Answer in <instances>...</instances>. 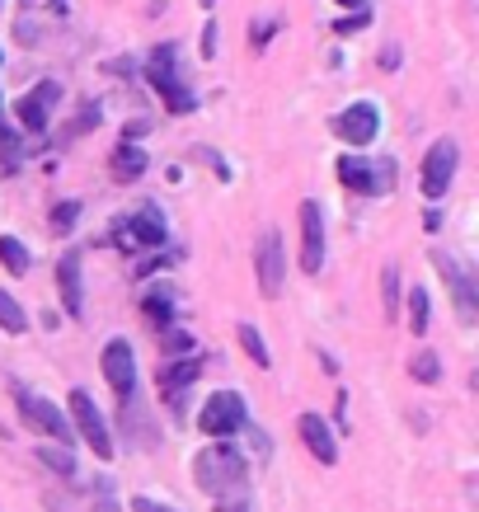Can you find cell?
<instances>
[{
  "mask_svg": "<svg viewBox=\"0 0 479 512\" xmlns=\"http://www.w3.org/2000/svg\"><path fill=\"white\" fill-rule=\"evenodd\" d=\"M245 475H249V461L235 447L212 442V447H202L198 456H193V480H198L212 498H240Z\"/></svg>",
  "mask_w": 479,
  "mask_h": 512,
  "instance_id": "obj_1",
  "label": "cell"
},
{
  "mask_svg": "<svg viewBox=\"0 0 479 512\" xmlns=\"http://www.w3.org/2000/svg\"><path fill=\"white\" fill-rule=\"evenodd\" d=\"M174 62H179V47H174V43H160L151 57H146V80H151L155 90L165 94L170 113H188L193 104H198V99L184 90V80H179V66H174Z\"/></svg>",
  "mask_w": 479,
  "mask_h": 512,
  "instance_id": "obj_2",
  "label": "cell"
},
{
  "mask_svg": "<svg viewBox=\"0 0 479 512\" xmlns=\"http://www.w3.org/2000/svg\"><path fill=\"white\" fill-rule=\"evenodd\" d=\"M15 404H19V414H24V423H29L33 433H43V437H52V442L71 447V433H76V428L66 423V414L52 400H43V395H29V390H15Z\"/></svg>",
  "mask_w": 479,
  "mask_h": 512,
  "instance_id": "obj_3",
  "label": "cell"
},
{
  "mask_svg": "<svg viewBox=\"0 0 479 512\" xmlns=\"http://www.w3.org/2000/svg\"><path fill=\"white\" fill-rule=\"evenodd\" d=\"M207 437H231L240 428H249V414H245V400L235 390H217L212 400L202 404V423H198Z\"/></svg>",
  "mask_w": 479,
  "mask_h": 512,
  "instance_id": "obj_4",
  "label": "cell"
},
{
  "mask_svg": "<svg viewBox=\"0 0 479 512\" xmlns=\"http://www.w3.org/2000/svg\"><path fill=\"white\" fill-rule=\"evenodd\" d=\"M71 414H76V423H71V428L90 442V451L99 456V461H109V456H113V433H109L104 414L94 409V400L85 395V390H71Z\"/></svg>",
  "mask_w": 479,
  "mask_h": 512,
  "instance_id": "obj_5",
  "label": "cell"
},
{
  "mask_svg": "<svg viewBox=\"0 0 479 512\" xmlns=\"http://www.w3.org/2000/svg\"><path fill=\"white\" fill-rule=\"evenodd\" d=\"M456 160H461V151H456V141L442 137L428 146V160H423V198H447L451 179H456Z\"/></svg>",
  "mask_w": 479,
  "mask_h": 512,
  "instance_id": "obj_6",
  "label": "cell"
},
{
  "mask_svg": "<svg viewBox=\"0 0 479 512\" xmlns=\"http://www.w3.org/2000/svg\"><path fill=\"white\" fill-rule=\"evenodd\" d=\"M254 273H259L263 296H282V282H287V254H282V235L263 231L259 245H254Z\"/></svg>",
  "mask_w": 479,
  "mask_h": 512,
  "instance_id": "obj_7",
  "label": "cell"
},
{
  "mask_svg": "<svg viewBox=\"0 0 479 512\" xmlns=\"http://www.w3.org/2000/svg\"><path fill=\"white\" fill-rule=\"evenodd\" d=\"M104 381L113 386V395L118 400H132V390H137V357H132V343L127 339H109L104 343Z\"/></svg>",
  "mask_w": 479,
  "mask_h": 512,
  "instance_id": "obj_8",
  "label": "cell"
},
{
  "mask_svg": "<svg viewBox=\"0 0 479 512\" xmlns=\"http://www.w3.org/2000/svg\"><path fill=\"white\" fill-rule=\"evenodd\" d=\"M381 132V109L376 104H353V109H343L339 118H334V137L348 141V146H367L371 137Z\"/></svg>",
  "mask_w": 479,
  "mask_h": 512,
  "instance_id": "obj_9",
  "label": "cell"
},
{
  "mask_svg": "<svg viewBox=\"0 0 479 512\" xmlns=\"http://www.w3.org/2000/svg\"><path fill=\"white\" fill-rule=\"evenodd\" d=\"M325 268V221L315 202H301V273Z\"/></svg>",
  "mask_w": 479,
  "mask_h": 512,
  "instance_id": "obj_10",
  "label": "cell"
},
{
  "mask_svg": "<svg viewBox=\"0 0 479 512\" xmlns=\"http://www.w3.org/2000/svg\"><path fill=\"white\" fill-rule=\"evenodd\" d=\"M57 99H62V85H57V80L33 85V90L19 99V127H24V132H33V137H38V132H47V113H52V104H57Z\"/></svg>",
  "mask_w": 479,
  "mask_h": 512,
  "instance_id": "obj_11",
  "label": "cell"
},
{
  "mask_svg": "<svg viewBox=\"0 0 479 512\" xmlns=\"http://www.w3.org/2000/svg\"><path fill=\"white\" fill-rule=\"evenodd\" d=\"M433 264L442 268V278L451 282V292H456V311H461V320H465V325H475L479 301H475V287H470V273H465V268L456 264L451 254H442V249H437V254H433Z\"/></svg>",
  "mask_w": 479,
  "mask_h": 512,
  "instance_id": "obj_12",
  "label": "cell"
},
{
  "mask_svg": "<svg viewBox=\"0 0 479 512\" xmlns=\"http://www.w3.org/2000/svg\"><path fill=\"white\" fill-rule=\"evenodd\" d=\"M296 428H301V442L310 447V456H315L320 466H334V461H339V442H334V433H329V423L320 419V414H301Z\"/></svg>",
  "mask_w": 479,
  "mask_h": 512,
  "instance_id": "obj_13",
  "label": "cell"
},
{
  "mask_svg": "<svg viewBox=\"0 0 479 512\" xmlns=\"http://www.w3.org/2000/svg\"><path fill=\"white\" fill-rule=\"evenodd\" d=\"M57 287H62L66 315H85V292H80V249H66V259L57 264Z\"/></svg>",
  "mask_w": 479,
  "mask_h": 512,
  "instance_id": "obj_14",
  "label": "cell"
},
{
  "mask_svg": "<svg viewBox=\"0 0 479 512\" xmlns=\"http://www.w3.org/2000/svg\"><path fill=\"white\" fill-rule=\"evenodd\" d=\"M127 231H132V240H137V245H165L170 226H165V217H160V207H155V202H146L137 217L127 221Z\"/></svg>",
  "mask_w": 479,
  "mask_h": 512,
  "instance_id": "obj_15",
  "label": "cell"
},
{
  "mask_svg": "<svg viewBox=\"0 0 479 512\" xmlns=\"http://www.w3.org/2000/svg\"><path fill=\"white\" fill-rule=\"evenodd\" d=\"M339 179H343V184H348V188H353V193H381V179L371 174V165H367V160L343 156V160H339Z\"/></svg>",
  "mask_w": 479,
  "mask_h": 512,
  "instance_id": "obj_16",
  "label": "cell"
},
{
  "mask_svg": "<svg viewBox=\"0 0 479 512\" xmlns=\"http://www.w3.org/2000/svg\"><path fill=\"white\" fill-rule=\"evenodd\" d=\"M141 174H146V151H137L132 141H123V146L113 151V179H118V184H132Z\"/></svg>",
  "mask_w": 479,
  "mask_h": 512,
  "instance_id": "obj_17",
  "label": "cell"
},
{
  "mask_svg": "<svg viewBox=\"0 0 479 512\" xmlns=\"http://www.w3.org/2000/svg\"><path fill=\"white\" fill-rule=\"evenodd\" d=\"M198 372H202V362L198 357H188L184 367H165V372H160V386H165V395H184V386L188 381H198Z\"/></svg>",
  "mask_w": 479,
  "mask_h": 512,
  "instance_id": "obj_18",
  "label": "cell"
},
{
  "mask_svg": "<svg viewBox=\"0 0 479 512\" xmlns=\"http://www.w3.org/2000/svg\"><path fill=\"white\" fill-rule=\"evenodd\" d=\"M0 329H5V334H24V329H29V311H24L5 287H0Z\"/></svg>",
  "mask_w": 479,
  "mask_h": 512,
  "instance_id": "obj_19",
  "label": "cell"
},
{
  "mask_svg": "<svg viewBox=\"0 0 479 512\" xmlns=\"http://www.w3.org/2000/svg\"><path fill=\"white\" fill-rule=\"evenodd\" d=\"M0 264L10 273H29V249L19 245L15 235H0Z\"/></svg>",
  "mask_w": 479,
  "mask_h": 512,
  "instance_id": "obj_20",
  "label": "cell"
},
{
  "mask_svg": "<svg viewBox=\"0 0 479 512\" xmlns=\"http://www.w3.org/2000/svg\"><path fill=\"white\" fill-rule=\"evenodd\" d=\"M409 372H414V381H423V386H433V381H442V362H437L433 348H423V353H414V362H409Z\"/></svg>",
  "mask_w": 479,
  "mask_h": 512,
  "instance_id": "obj_21",
  "label": "cell"
},
{
  "mask_svg": "<svg viewBox=\"0 0 479 512\" xmlns=\"http://www.w3.org/2000/svg\"><path fill=\"white\" fill-rule=\"evenodd\" d=\"M38 461H43L47 470H57V475H76V456H71V447H43L38 451Z\"/></svg>",
  "mask_w": 479,
  "mask_h": 512,
  "instance_id": "obj_22",
  "label": "cell"
},
{
  "mask_svg": "<svg viewBox=\"0 0 479 512\" xmlns=\"http://www.w3.org/2000/svg\"><path fill=\"white\" fill-rule=\"evenodd\" d=\"M381 287H386V315L400 320V268H381Z\"/></svg>",
  "mask_w": 479,
  "mask_h": 512,
  "instance_id": "obj_23",
  "label": "cell"
},
{
  "mask_svg": "<svg viewBox=\"0 0 479 512\" xmlns=\"http://www.w3.org/2000/svg\"><path fill=\"white\" fill-rule=\"evenodd\" d=\"M409 329H414V334H428V292H423V287L409 292Z\"/></svg>",
  "mask_w": 479,
  "mask_h": 512,
  "instance_id": "obj_24",
  "label": "cell"
},
{
  "mask_svg": "<svg viewBox=\"0 0 479 512\" xmlns=\"http://www.w3.org/2000/svg\"><path fill=\"white\" fill-rule=\"evenodd\" d=\"M141 311L151 315L155 325H165V320L174 315V296H170V292H151L146 301H141Z\"/></svg>",
  "mask_w": 479,
  "mask_h": 512,
  "instance_id": "obj_25",
  "label": "cell"
},
{
  "mask_svg": "<svg viewBox=\"0 0 479 512\" xmlns=\"http://www.w3.org/2000/svg\"><path fill=\"white\" fill-rule=\"evenodd\" d=\"M240 343H245V353L254 357L259 367H268V362H273V357H268V348H263V334L254 325H240Z\"/></svg>",
  "mask_w": 479,
  "mask_h": 512,
  "instance_id": "obj_26",
  "label": "cell"
},
{
  "mask_svg": "<svg viewBox=\"0 0 479 512\" xmlns=\"http://www.w3.org/2000/svg\"><path fill=\"white\" fill-rule=\"evenodd\" d=\"M0 160H5V165H15V160H19V137L10 132L5 113H0Z\"/></svg>",
  "mask_w": 479,
  "mask_h": 512,
  "instance_id": "obj_27",
  "label": "cell"
},
{
  "mask_svg": "<svg viewBox=\"0 0 479 512\" xmlns=\"http://www.w3.org/2000/svg\"><path fill=\"white\" fill-rule=\"evenodd\" d=\"M76 217H80V202H62V207H52V226H57V231H66Z\"/></svg>",
  "mask_w": 479,
  "mask_h": 512,
  "instance_id": "obj_28",
  "label": "cell"
},
{
  "mask_svg": "<svg viewBox=\"0 0 479 512\" xmlns=\"http://www.w3.org/2000/svg\"><path fill=\"white\" fill-rule=\"evenodd\" d=\"M165 353H170V357H188V353H193V339H188V334H170V339H165Z\"/></svg>",
  "mask_w": 479,
  "mask_h": 512,
  "instance_id": "obj_29",
  "label": "cell"
},
{
  "mask_svg": "<svg viewBox=\"0 0 479 512\" xmlns=\"http://www.w3.org/2000/svg\"><path fill=\"white\" fill-rule=\"evenodd\" d=\"M217 24H207V29H202V57H217Z\"/></svg>",
  "mask_w": 479,
  "mask_h": 512,
  "instance_id": "obj_30",
  "label": "cell"
},
{
  "mask_svg": "<svg viewBox=\"0 0 479 512\" xmlns=\"http://www.w3.org/2000/svg\"><path fill=\"white\" fill-rule=\"evenodd\" d=\"M132 512H174V508H165L160 498H132Z\"/></svg>",
  "mask_w": 479,
  "mask_h": 512,
  "instance_id": "obj_31",
  "label": "cell"
},
{
  "mask_svg": "<svg viewBox=\"0 0 479 512\" xmlns=\"http://www.w3.org/2000/svg\"><path fill=\"white\" fill-rule=\"evenodd\" d=\"M273 29H278V24H259V29H249V43H254V47H263V43H268V38H273Z\"/></svg>",
  "mask_w": 479,
  "mask_h": 512,
  "instance_id": "obj_32",
  "label": "cell"
},
{
  "mask_svg": "<svg viewBox=\"0 0 479 512\" xmlns=\"http://www.w3.org/2000/svg\"><path fill=\"white\" fill-rule=\"evenodd\" d=\"M362 24H371V10H362V15H353V19H343L339 33H353V29H362Z\"/></svg>",
  "mask_w": 479,
  "mask_h": 512,
  "instance_id": "obj_33",
  "label": "cell"
},
{
  "mask_svg": "<svg viewBox=\"0 0 479 512\" xmlns=\"http://www.w3.org/2000/svg\"><path fill=\"white\" fill-rule=\"evenodd\" d=\"M217 512H249L245 498H217Z\"/></svg>",
  "mask_w": 479,
  "mask_h": 512,
  "instance_id": "obj_34",
  "label": "cell"
},
{
  "mask_svg": "<svg viewBox=\"0 0 479 512\" xmlns=\"http://www.w3.org/2000/svg\"><path fill=\"white\" fill-rule=\"evenodd\" d=\"M339 5H362V0H339Z\"/></svg>",
  "mask_w": 479,
  "mask_h": 512,
  "instance_id": "obj_35",
  "label": "cell"
}]
</instances>
